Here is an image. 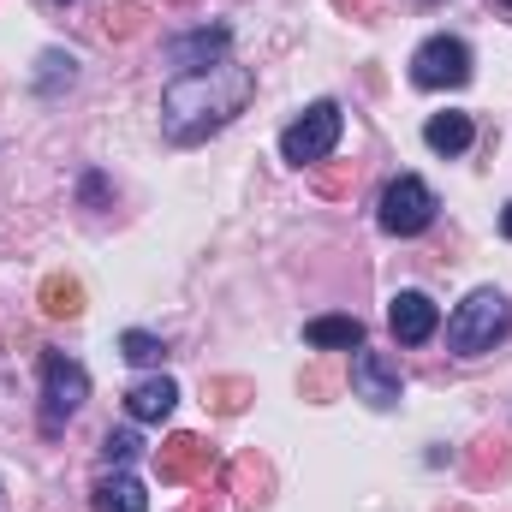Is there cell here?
Masks as SVG:
<instances>
[{"label":"cell","mask_w":512,"mask_h":512,"mask_svg":"<svg viewBox=\"0 0 512 512\" xmlns=\"http://www.w3.org/2000/svg\"><path fill=\"white\" fill-rule=\"evenodd\" d=\"M251 90H256L251 66H239L233 54L203 66V72H179L161 90V131H167V143H203L221 126H233L245 114Z\"/></svg>","instance_id":"6da1fadb"},{"label":"cell","mask_w":512,"mask_h":512,"mask_svg":"<svg viewBox=\"0 0 512 512\" xmlns=\"http://www.w3.org/2000/svg\"><path fill=\"white\" fill-rule=\"evenodd\" d=\"M512 334V298L501 286H477L453 316H447V346L459 358H483Z\"/></svg>","instance_id":"7a4b0ae2"},{"label":"cell","mask_w":512,"mask_h":512,"mask_svg":"<svg viewBox=\"0 0 512 512\" xmlns=\"http://www.w3.org/2000/svg\"><path fill=\"white\" fill-rule=\"evenodd\" d=\"M340 102H310L292 126L280 131V155L292 161V167H316V161H328L334 155V143H340Z\"/></svg>","instance_id":"3957f363"},{"label":"cell","mask_w":512,"mask_h":512,"mask_svg":"<svg viewBox=\"0 0 512 512\" xmlns=\"http://www.w3.org/2000/svg\"><path fill=\"white\" fill-rule=\"evenodd\" d=\"M376 221H382L387 239H417V233H429V221H435V191H429L417 173H399L382 191Z\"/></svg>","instance_id":"277c9868"},{"label":"cell","mask_w":512,"mask_h":512,"mask_svg":"<svg viewBox=\"0 0 512 512\" xmlns=\"http://www.w3.org/2000/svg\"><path fill=\"white\" fill-rule=\"evenodd\" d=\"M411 84L417 90H465L471 84V48L459 36H429L411 54Z\"/></svg>","instance_id":"5b68a950"},{"label":"cell","mask_w":512,"mask_h":512,"mask_svg":"<svg viewBox=\"0 0 512 512\" xmlns=\"http://www.w3.org/2000/svg\"><path fill=\"white\" fill-rule=\"evenodd\" d=\"M84 399H90V376H84V364L48 352V358H42V429L54 435L66 417H78Z\"/></svg>","instance_id":"8992f818"},{"label":"cell","mask_w":512,"mask_h":512,"mask_svg":"<svg viewBox=\"0 0 512 512\" xmlns=\"http://www.w3.org/2000/svg\"><path fill=\"white\" fill-rule=\"evenodd\" d=\"M387 334L399 340V346H429L435 334H441V310H435V298L429 292H393V304H387Z\"/></svg>","instance_id":"52a82bcc"},{"label":"cell","mask_w":512,"mask_h":512,"mask_svg":"<svg viewBox=\"0 0 512 512\" xmlns=\"http://www.w3.org/2000/svg\"><path fill=\"white\" fill-rule=\"evenodd\" d=\"M352 393L364 399V405H376V411H393L399 405V370L387 364L382 352H352Z\"/></svg>","instance_id":"ba28073f"},{"label":"cell","mask_w":512,"mask_h":512,"mask_svg":"<svg viewBox=\"0 0 512 512\" xmlns=\"http://www.w3.org/2000/svg\"><path fill=\"white\" fill-rule=\"evenodd\" d=\"M227 24H203V30H191V36H173L167 42V66H173V78L179 72H203V66H215V60H227Z\"/></svg>","instance_id":"9c48e42d"},{"label":"cell","mask_w":512,"mask_h":512,"mask_svg":"<svg viewBox=\"0 0 512 512\" xmlns=\"http://www.w3.org/2000/svg\"><path fill=\"white\" fill-rule=\"evenodd\" d=\"M173 405H179V382H173V376H143V382L126 387L131 423H167Z\"/></svg>","instance_id":"30bf717a"},{"label":"cell","mask_w":512,"mask_h":512,"mask_svg":"<svg viewBox=\"0 0 512 512\" xmlns=\"http://www.w3.org/2000/svg\"><path fill=\"white\" fill-rule=\"evenodd\" d=\"M304 340L316 352H358L364 346V322L358 316H316V322H304Z\"/></svg>","instance_id":"8fae6325"},{"label":"cell","mask_w":512,"mask_h":512,"mask_svg":"<svg viewBox=\"0 0 512 512\" xmlns=\"http://www.w3.org/2000/svg\"><path fill=\"white\" fill-rule=\"evenodd\" d=\"M423 143H429L435 155H465V149L477 143V126H471V114H435V120L423 126Z\"/></svg>","instance_id":"7c38bea8"},{"label":"cell","mask_w":512,"mask_h":512,"mask_svg":"<svg viewBox=\"0 0 512 512\" xmlns=\"http://www.w3.org/2000/svg\"><path fill=\"white\" fill-rule=\"evenodd\" d=\"M96 512H149V495H143V483L131 477L126 465L96 483Z\"/></svg>","instance_id":"4fadbf2b"},{"label":"cell","mask_w":512,"mask_h":512,"mask_svg":"<svg viewBox=\"0 0 512 512\" xmlns=\"http://www.w3.org/2000/svg\"><path fill=\"white\" fill-rule=\"evenodd\" d=\"M72 78H78V60H72V54H60V48H48V54H42V72H36V90H42V96H54L60 84L72 90Z\"/></svg>","instance_id":"5bb4252c"},{"label":"cell","mask_w":512,"mask_h":512,"mask_svg":"<svg viewBox=\"0 0 512 512\" xmlns=\"http://www.w3.org/2000/svg\"><path fill=\"white\" fill-rule=\"evenodd\" d=\"M120 352H126L131 364H161V358H167V346H161L155 334H143V328H126V334H120Z\"/></svg>","instance_id":"9a60e30c"},{"label":"cell","mask_w":512,"mask_h":512,"mask_svg":"<svg viewBox=\"0 0 512 512\" xmlns=\"http://www.w3.org/2000/svg\"><path fill=\"white\" fill-rule=\"evenodd\" d=\"M42 298H48V310H54V316H78V310H84L72 280H48V292H42Z\"/></svg>","instance_id":"2e32d148"},{"label":"cell","mask_w":512,"mask_h":512,"mask_svg":"<svg viewBox=\"0 0 512 512\" xmlns=\"http://www.w3.org/2000/svg\"><path fill=\"white\" fill-rule=\"evenodd\" d=\"M102 453H108V465H131L143 447H137V435H131V429H120V435H108V441H102Z\"/></svg>","instance_id":"e0dca14e"},{"label":"cell","mask_w":512,"mask_h":512,"mask_svg":"<svg viewBox=\"0 0 512 512\" xmlns=\"http://www.w3.org/2000/svg\"><path fill=\"white\" fill-rule=\"evenodd\" d=\"M501 233H507V239H512V203H507V209H501Z\"/></svg>","instance_id":"ac0fdd59"},{"label":"cell","mask_w":512,"mask_h":512,"mask_svg":"<svg viewBox=\"0 0 512 512\" xmlns=\"http://www.w3.org/2000/svg\"><path fill=\"white\" fill-rule=\"evenodd\" d=\"M501 6H507V12H512V0H501Z\"/></svg>","instance_id":"d6986e66"},{"label":"cell","mask_w":512,"mask_h":512,"mask_svg":"<svg viewBox=\"0 0 512 512\" xmlns=\"http://www.w3.org/2000/svg\"><path fill=\"white\" fill-rule=\"evenodd\" d=\"M66 6H72V0H66Z\"/></svg>","instance_id":"ffe728a7"}]
</instances>
